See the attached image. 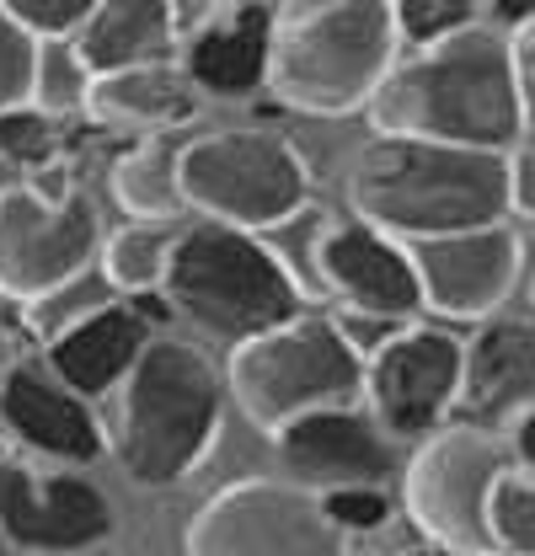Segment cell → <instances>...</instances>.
I'll list each match as a JSON object with an SVG mask.
<instances>
[{"label": "cell", "mask_w": 535, "mask_h": 556, "mask_svg": "<svg viewBox=\"0 0 535 556\" xmlns=\"http://www.w3.org/2000/svg\"><path fill=\"white\" fill-rule=\"evenodd\" d=\"M364 113L381 139H423L493 155L525 144L531 129V97L514 80V43L482 16L418 60L391 65Z\"/></svg>", "instance_id": "6da1fadb"}, {"label": "cell", "mask_w": 535, "mask_h": 556, "mask_svg": "<svg viewBox=\"0 0 535 556\" xmlns=\"http://www.w3.org/2000/svg\"><path fill=\"white\" fill-rule=\"evenodd\" d=\"M353 208L391 241H439L514 214L509 155L423 139H375L353 166Z\"/></svg>", "instance_id": "7a4b0ae2"}, {"label": "cell", "mask_w": 535, "mask_h": 556, "mask_svg": "<svg viewBox=\"0 0 535 556\" xmlns=\"http://www.w3.org/2000/svg\"><path fill=\"white\" fill-rule=\"evenodd\" d=\"M225 380L194 343L150 338L113 407V450L139 486L188 482L220 439Z\"/></svg>", "instance_id": "3957f363"}, {"label": "cell", "mask_w": 535, "mask_h": 556, "mask_svg": "<svg viewBox=\"0 0 535 556\" xmlns=\"http://www.w3.org/2000/svg\"><path fill=\"white\" fill-rule=\"evenodd\" d=\"M161 300L166 311L188 316L199 332L225 343H252L306 316V283L295 278V268L268 241L214 219H199L183 236H172Z\"/></svg>", "instance_id": "277c9868"}, {"label": "cell", "mask_w": 535, "mask_h": 556, "mask_svg": "<svg viewBox=\"0 0 535 556\" xmlns=\"http://www.w3.org/2000/svg\"><path fill=\"white\" fill-rule=\"evenodd\" d=\"M397 27L386 0H327L278 11L268 86L316 118H343L370 108L397 65Z\"/></svg>", "instance_id": "5b68a950"}, {"label": "cell", "mask_w": 535, "mask_h": 556, "mask_svg": "<svg viewBox=\"0 0 535 556\" xmlns=\"http://www.w3.org/2000/svg\"><path fill=\"white\" fill-rule=\"evenodd\" d=\"M263 433L327 407H353L364 396V358L343 343L337 321L295 316L252 343H236L225 380Z\"/></svg>", "instance_id": "8992f818"}, {"label": "cell", "mask_w": 535, "mask_h": 556, "mask_svg": "<svg viewBox=\"0 0 535 556\" xmlns=\"http://www.w3.org/2000/svg\"><path fill=\"white\" fill-rule=\"evenodd\" d=\"M183 208H199L231 230H273L295 219L311 193V172L300 150L268 129H225L177 150Z\"/></svg>", "instance_id": "52a82bcc"}, {"label": "cell", "mask_w": 535, "mask_h": 556, "mask_svg": "<svg viewBox=\"0 0 535 556\" xmlns=\"http://www.w3.org/2000/svg\"><path fill=\"white\" fill-rule=\"evenodd\" d=\"M102 247V219L86 188L43 199L33 182L0 188V300L33 305L80 278Z\"/></svg>", "instance_id": "ba28073f"}, {"label": "cell", "mask_w": 535, "mask_h": 556, "mask_svg": "<svg viewBox=\"0 0 535 556\" xmlns=\"http://www.w3.org/2000/svg\"><path fill=\"white\" fill-rule=\"evenodd\" d=\"M503 471H514V460L498 433L434 428L428 439H418V455L407 466V514L418 519L428 546L456 556H493L482 508Z\"/></svg>", "instance_id": "9c48e42d"}, {"label": "cell", "mask_w": 535, "mask_h": 556, "mask_svg": "<svg viewBox=\"0 0 535 556\" xmlns=\"http://www.w3.org/2000/svg\"><path fill=\"white\" fill-rule=\"evenodd\" d=\"M188 556H348V535L306 486L236 482L199 508Z\"/></svg>", "instance_id": "30bf717a"}, {"label": "cell", "mask_w": 535, "mask_h": 556, "mask_svg": "<svg viewBox=\"0 0 535 556\" xmlns=\"http://www.w3.org/2000/svg\"><path fill=\"white\" fill-rule=\"evenodd\" d=\"M461 380V338L439 327H401L375 358H364V396L386 439H428L450 407Z\"/></svg>", "instance_id": "8fae6325"}, {"label": "cell", "mask_w": 535, "mask_h": 556, "mask_svg": "<svg viewBox=\"0 0 535 556\" xmlns=\"http://www.w3.org/2000/svg\"><path fill=\"white\" fill-rule=\"evenodd\" d=\"M407 257H412L423 305L439 316H456V321H487L509 300L514 278H525V252L509 225L412 241Z\"/></svg>", "instance_id": "7c38bea8"}, {"label": "cell", "mask_w": 535, "mask_h": 556, "mask_svg": "<svg viewBox=\"0 0 535 556\" xmlns=\"http://www.w3.org/2000/svg\"><path fill=\"white\" fill-rule=\"evenodd\" d=\"M311 263H316L322 289L343 300V316H370V321L407 327L423 311L407 247L381 236V230H370L364 219L322 225V236L311 247Z\"/></svg>", "instance_id": "4fadbf2b"}, {"label": "cell", "mask_w": 535, "mask_h": 556, "mask_svg": "<svg viewBox=\"0 0 535 556\" xmlns=\"http://www.w3.org/2000/svg\"><path fill=\"white\" fill-rule=\"evenodd\" d=\"M0 530L27 552H86L113 535V503L86 477H43L27 460H0Z\"/></svg>", "instance_id": "5bb4252c"}, {"label": "cell", "mask_w": 535, "mask_h": 556, "mask_svg": "<svg viewBox=\"0 0 535 556\" xmlns=\"http://www.w3.org/2000/svg\"><path fill=\"white\" fill-rule=\"evenodd\" d=\"M535 396V327L531 316H493L482 332L461 343V380H456V428L498 433L531 413Z\"/></svg>", "instance_id": "9a60e30c"}, {"label": "cell", "mask_w": 535, "mask_h": 556, "mask_svg": "<svg viewBox=\"0 0 535 556\" xmlns=\"http://www.w3.org/2000/svg\"><path fill=\"white\" fill-rule=\"evenodd\" d=\"M278 460L300 477L306 492H343V486H375L391 471V444L386 433L359 413V407H327L284 422L273 433Z\"/></svg>", "instance_id": "2e32d148"}, {"label": "cell", "mask_w": 535, "mask_h": 556, "mask_svg": "<svg viewBox=\"0 0 535 556\" xmlns=\"http://www.w3.org/2000/svg\"><path fill=\"white\" fill-rule=\"evenodd\" d=\"M0 428L43 460L86 466L102 455V417L91 413V402L65 391L33 358H22L16 369L0 375Z\"/></svg>", "instance_id": "e0dca14e"}, {"label": "cell", "mask_w": 535, "mask_h": 556, "mask_svg": "<svg viewBox=\"0 0 535 556\" xmlns=\"http://www.w3.org/2000/svg\"><path fill=\"white\" fill-rule=\"evenodd\" d=\"M273 5H220L188 33L183 75L199 97L241 102L258 86H268V60H273Z\"/></svg>", "instance_id": "ac0fdd59"}, {"label": "cell", "mask_w": 535, "mask_h": 556, "mask_svg": "<svg viewBox=\"0 0 535 556\" xmlns=\"http://www.w3.org/2000/svg\"><path fill=\"white\" fill-rule=\"evenodd\" d=\"M70 54L91 80L124 70L172 65L177 54V11L166 0H102L70 38Z\"/></svg>", "instance_id": "d6986e66"}, {"label": "cell", "mask_w": 535, "mask_h": 556, "mask_svg": "<svg viewBox=\"0 0 535 556\" xmlns=\"http://www.w3.org/2000/svg\"><path fill=\"white\" fill-rule=\"evenodd\" d=\"M150 343V321L134 311V305H102V311H91L86 321H75L65 327L54 343H49V375L75 391L80 402H91V396H102V391H113V386H124V375L134 369V358L145 353Z\"/></svg>", "instance_id": "ffe728a7"}, {"label": "cell", "mask_w": 535, "mask_h": 556, "mask_svg": "<svg viewBox=\"0 0 535 556\" xmlns=\"http://www.w3.org/2000/svg\"><path fill=\"white\" fill-rule=\"evenodd\" d=\"M86 113L97 124H119V129H139L145 139H161L166 129L199 113V91L177 65L124 70V75H102L86 86Z\"/></svg>", "instance_id": "44dd1931"}, {"label": "cell", "mask_w": 535, "mask_h": 556, "mask_svg": "<svg viewBox=\"0 0 535 556\" xmlns=\"http://www.w3.org/2000/svg\"><path fill=\"white\" fill-rule=\"evenodd\" d=\"M113 199L129 208L134 225H172L183 214L177 150L166 139H139L113 161Z\"/></svg>", "instance_id": "7402d4cb"}, {"label": "cell", "mask_w": 535, "mask_h": 556, "mask_svg": "<svg viewBox=\"0 0 535 556\" xmlns=\"http://www.w3.org/2000/svg\"><path fill=\"white\" fill-rule=\"evenodd\" d=\"M166 257H172V230L166 225H124L102 247V278H108L113 294L139 300V294L161 289Z\"/></svg>", "instance_id": "603a6c76"}, {"label": "cell", "mask_w": 535, "mask_h": 556, "mask_svg": "<svg viewBox=\"0 0 535 556\" xmlns=\"http://www.w3.org/2000/svg\"><path fill=\"white\" fill-rule=\"evenodd\" d=\"M482 530H487V552L503 556H535V482L525 471H503L487 508H482Z\"/></svg>", "instance_id": "cb8c5ba5"}, {"label": "cell", "mask_w": 535, "mask_h": 556, "mask_svg": "<svg viewBox=\"0 0 535 556\" xmlns=\"http://www.w3.org/2000/svg\"><path fill=\"white\" fill-rule=\"evenodd\" d=\"M86 86H91V75L70 54V43H38V60H33V102H27L33 113L54 118V113L86 108Z\"/></svg>", "instance_id": "d4e9b609"}, {"label": "cell", "mask_w": 535, "mask_h": 556, "mask_svg": "<svg viewBox=\"0 0 535 556\" xmlns=\"http://www.w3.org/2000/svg\"><path fill=\"white\" fill-rule=\"evenodd\" d=\"M102 305H113V289H108V278L102 274H86L70 278V283H60L54 294H43V300H33L22 316H27V327H33V338L43 332L49 343L65 332V327H75V321H86L91 311H102Z\"/></svg>", "instance_id": "484cf974"}, {"label": "cell", "mask_w": 535, "mask_h": 556, "mask_svg": "<svg viewBox=\"0 0 535 556\" xmlns=\"http://www.w3.org/2000/svg\"><path fill=\"white\" fill-rule=\"evenodd\" d=\"M471 22H476V5H466V0H401V5H391L397 43H418V49L456 38Z\"/></svg>", "instance_id": "4316f807"}, {"label": "cell", "mask_w": 535, "mask_h": 556, "mask_svg": "<svg viewBox=\"0 0 535 556\" xmlns=\"http://www.w3.org/2000/svg\"><path fill=\"white\" fill-rule=\"evenodd\" d=\"M33 60H38V43L0 11V113H16L33 102Z\"/></svg>", "instance_id": "83f0119b"}, {"label": "cell", "mask_w": 535, "mask_h": 556, "mask_svg": "<svg viewBox=\"0 0 535 556\" xmlns=\"http://www.w3.org/2000/svg\"><path fill=\"white\" fill-rule=\"evenodd\" d=\"M54 124L43 118V113H33V108H16V113H0V155L5 161H22V166H43V161H54Z\"/></svg>", "instance_id": "f1b7e54d"}, {"label": "cell", "mask_w": 535, "mask_h": 556, "mask_svg": "<svg viewBox=\"0 0 535 556\" xmlns=\"http://www.w3.org/2000/svg\"><path fill=\"white\" fill-rule=\"evenodd\" d=\"M322 514L343 535H359V530H381L391 519V497L381 486H343V492H322Z\"/></svg>", "instance_id": "f546056e"}, {"label": "cell", "mask_w": 535, "mask_h": 556, "mask_svg": "<svg viewBox=\"0 0 535 556\" xmlns=\"http://www.w3.org/2000/svg\"><path fill=\"white\" fill-rule=\"evenodd\" d=\"M27 348H33V327H27L22 305H5V300H0V375L16 369V364L27 358Z\"/></svg>", "instance_id": "4dcf8cb0"}, {"label": "cell", "mask_w": 535, "mask_h": 556, "mask_svg": "<svg viewBox=\"0 0 535 556\" xmlns=\"http://www.w3.org/2000/svg\"><path fill=\"white\" fill-rule=\"evenodd\" d=\"M397 556H456V552H445V546H412V552H397Z\"/></svg>", "instance_id": "1f68e13d"}, {"label": "cell", "mask_w": 535, "mask_h": 556, "mask_svg": "<svg viewBox=\"0 0 535 556\" xmlns=\"http://www.w3.org/2000/svg\"><path fill=\"white\" fill-rule=\"evenodd\" d=\"M0 460H5V450H0Z\"/></svg>", "instance_id": "d6a6232c"}]
</instances>
